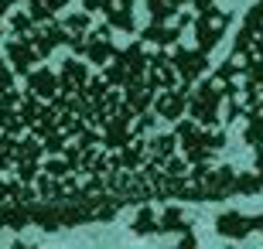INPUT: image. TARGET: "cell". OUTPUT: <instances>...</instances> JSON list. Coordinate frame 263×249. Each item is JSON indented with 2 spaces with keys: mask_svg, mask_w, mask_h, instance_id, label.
Here are the masks:
<instances>
[{
  "mask_svg": "<svg viewBox=\"0 0 263 249\" xmlns=\"http://www.w3.org/2000/svg\"><path fill=\"white\" fill-rule=\"evenodd\" d=\"M28 4H31L28 10H31V17H34V21H48L59 7H65V0H28Z\"/></svg>",
  "mask_w": 263,
  "mask_h": 249,
  "instance_id": "cell-1",
  "label": "cell"
},
{
  "mask_svg": "<svg viewBox=\"0 0 263 249\" xmlns=\"http://www.w3.org/2000/svg\"><path fill=\"white\" fill-rule=\"evenodd\" d=\"M31 92H38L41 99H51V96H55V75H51V72L31 75Z\"/></svg>",
  "mask_w": 263,
  "mask_h": 249,
  "instance_id": "cell-2",
  "label": "cell"
}]
</instances>
